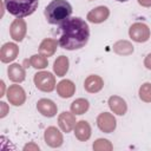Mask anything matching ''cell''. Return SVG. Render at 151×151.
Returning a JSON list of instances; mask_svg holds the SVG:
<instances>
[{"label":"cell","instance_id":"obj_11","mask_svg":"<svg viewBox=\"0 0 151 151\" xmlns=\"http://www.w3.org/2000/svg\"><path fill=\"white\" fill-rule=\"evenodd\" d=\"M19 54V47L14 42H7L1 47L0 51V59L2 63L13 61Z\"/></svg>","mask_w":151,"mask_h":151},{"label":"cell","instance_id":"obj_20","mask_svg":"<svg viewBox=\"0 0 151 151\" xmlns=\"http://www.w3.org/2000/svg\"><path fill=\"white\" fill-rule=\"evenodd\" d=\"M68 65H70L68 58L65 57V55H60L54 61L53 70H54V72H55V74L58 77H64L66 74V72L68 71Z\"/></svg>","mask_w":151,"mask_h":151},{"label":"cell","instance_id":"obj_18","mask_svg":"<svg viewBox=\"0 0 151 151\" xmlns=\"http://www.w3.org/2000/svg\"><path fill=\"white\" fill-rule=\"evenodd\" d=\"M8 78L14 83H21L25 80V70L19 64H12L7 70Z\"/></svg>","mask_w":151,"mask_h":151},{"label":"cell","instance_id":"obj_2","mask_svg":"<svg viewBox=\"0 0 151 151\" xmlns=\"http://www.w3.org/2000/svg\"><path fill=\"white\" fill-rule=\"evenodd\" d=\"M46 20L51 25H60L72 14V6L66 0H52L44 12Z\"/></svg>","mask_w":151,"mask_h":151},{"label":"cell","instance_id":"obj_29","mask_svg":"<svg viewBox=\"0 0 151 151\" xmlns=\"http://www.w3.org/2000/svg\"><path fill=\"white\" fill-rule=\"evenodd\" d=\"M0 105H1V107H2V112H1L0 117H5V116H6V104H5L4 101H1Z\"/></svg>","mask_w":151,"mask_h":151},{"label":"cell","instance_id":"obj_6","mask_svg":"<svg viewBox=\"0 0 151 151\" xmlns=\"http://www.w3.org/2000/svg\"><path fill=\"white\" fill-rule=\"evenodd\" d=\"M7 98L14 106H20L25 103L26 93L20 85H11L7 90Z\"/></svg>","mask_w":151,"mask_h":151},{"label":"cell","instance_id":"obj_24","mask_svg":"<svg viewBox=\"0 0 151 151\" xmlns=\"http://www.w3.org/2000/svg\"><path fill=\"white\" fill-rule=\"evenodd\" d=\"M139 98L145 103H151V84L145 83L139 88Z\"/></svg>","mask_w":151,"mask_h":151},{"label":"cell","instance_id":"obj_8","mask_svg":"<svg viewBox=\"0 0 151 151\" xmlns=\"http://www.w3.org/2000/svg\"><path fill=\"white\" fill-rule=\"evenodd\" d=\"M44 138H45L46 144L51 147H59L63 144V134L54 126H50L46 129Z\"/></svg>","mask_w":151,"mask_h":151},{"label":"cell","instance_id":"obj_9","mask_svg":"<svg viewBox=\"0 0 151 151\" xmlns=\"http://www.w3.org/2000/svg\"><path fill=\"white\" fill-rule=\"evenodd\" d=\"M97 125H98V127L103 132L110 133V132H112L116 129V119H114V117L111 113L104 112V113H100L98 116V118H97Z\"/></svg>","mask_w":151,"mask_h":151},{"label":"cell","instance_id":"obj_30","mask_svg":"<svg viewBox=\"0 0 151 151\" xmlns=\"http://www.w3.org/2000/svg\"><path fill=\"white\" fill-rule=\"evenodd\" d=\"M116 1H119V2H124V1H127V0H116Z\"/></svg>","mask_w":151,"mask_h":151},{"label":"cell","instance_id":"obj_7","mask_svg":"<svg viewBox=\"0 0 151 151\" xmlns=\"http://www.w3.org/2000/svg\"><path fill=\"white\" fill-rule=\"evenodd\" d=\"M26 31H27V26L24 19L21 18H17L14 19V21L11 24L9 27V33L11 37L15 40V41H21L25 35H26Z\"/></svg>","mask_w":151,"mask_h":151},{"label":"cell","instance_id":"obj_5","mask_svg":"<svg viewBox=\"0 0 151 151\" xmlns=\"http://www.w3.org/2000/svg\"><path fill=\"white\" fill-rule=\"evenodd\" d=\"M130 38L137 42H145L150 38V28L143 22H134L129 29Z\"/></svg>","mask_w":151,"mask_h":151},{"label":"cell","instance_id":"obj_1","mask_svg":"<svg viewBox=\"0 0 151 151\" xmlns=\"http://www.w3.org/2000/svg\"><path fill=\"white\" fill-rule=\"evenodd\" d=\"M60 38L59 45L68 51L79 50L84 47L90 38V28L85 20L74 17L68 18L66 21L60 24Z\"/></svg>","mask_w":151,"mask_h":151},{"label":"cell","instance_id":"obj_25","mask_svg":"<svg viewBox=\"0 0 151 151\" xmlns=\"http://www.w3.org/2000/svg\"><path fill=\"white\" fill-rule=\"evenodd\" d=\"M93 149L96 151H110L112 150V144L107 139H97L93 144Z\"/></svg>","mask_w":151,"mask_h":151},{"label":"cell","instance_id":"obj_26","mask_svg":"<svg viewBox=\"0 0 151 151\" xmlns=\"http://www.w3.org/2000/svg\"><path fill=\"white\" fill-rule=\"evenodd\" d=\"M144 65H145L146 68L151 70V53H149V54L145 57V59H144Z\"/></svg>","mask_w":151,"mask_h":151},{"label":"cell","instance_id":"obj_28","mask_svg":"<svg viewBox=\"0 0 151 151\" xmlns=\"http://www.w3.org/2000/svg\"><path fill=\"white\" fill-rule=\"evenodd\" d=\"M24 150H39V147L37 145H34V144H29V145H26L24 147Z\"/></svg>","mask_w":151,"mask_h":151},{"label":"cell","instance_id":"obj_4","mask_svg":"<svg viewBox=\"0 0 151 151\" xmlns=\"http://www.w3.org/2000/svg\"><path fill=\"white\" fill-rule=\"evenodd\" d=\"M34 84L38 90L44 92H51L55 87V78L51 72L41 71L34 74Z\"/></svg>","mask_w":151,"mask_h":151},{"label":"cell","instance_id":"obj_16","mask_svg":"<svg viewBox=\"0 0 151 151\" xmlns=\"http://www.w3.org/2000/svg\"><path fill=\"white\" fill-rule=\"evenodd\" d=\"M109 106H110V109H111L114 113H117V114H119V116L125 114V112H126V110H127L126 101H125L123 98L118 97V96H112V97L109 98Z\"/></svg>","mask_w":151,"mask_h":151},{"label":"cell","instance_id":"obj_27","mask_svg":"<svg viewBox=\"0 0 151 151\" xmlns=\"http://www.w3.org/2000/svg\"><path fill=\"white\" fill-rule=\"evenodd\" d=\"M138 4L144 6V7H150L151 6V0H138Z\"/></svg>","mask_w":151,"mask_h":151},{"label":"cell","instance_id":"obj_21","mask_svg":"<svg viewBox=\"0 0 151 151\" xmlns=\"http://www.w3.org/2000/svg\"><path fill=\"white\" fill-rule=\"evenodd\" d=\"M113 51L120 55H129L133 52V46L126 40H119L113 45Z\"/></svg>","mask_w":151,"mask_h":151},{"label":"cell","instance_id":"obj_23","mask_svg":"<svg viewBox=\"0 0 151 151\" xmlns=\"http://www.w3.org/2000/svg\"><path fill=\"white\" fill-rule=\"evenodd\" d=\"M29 64H31L34 68L41 70V68H45V67L47 66L48 61H47V58H46L45 55H42V54H34V55L31 57Z\"/></svg>","mask_w":151,"mask_h":151},{"label":"cell","instance_id":"obj_10","mask_svg":"<svg viewBox=\"0 0 151 151\" xmlns=\"http://www.w3.org/2000/svg\"><path fill=\"white\" fill-rule=\"evenodd\" d=\"M110 15V11L106 6H98L87 13V20L93 24H100L105 21Z\"/></svg>","mask_w":151,"mask_h":151},{"label":"cell","instance_id":"obj_3","mask_svg":"<svg viewBox=\"0 0 151 151\" xmlns=\"http://www.w3.org/2000/svg\"><path fill=\"white\" fill-rule=\"evenodd\" d=\"M39 0H4L7 12L17 18H24L33 14L38 8Z\"/></svg>","mask_w":151,"mask_h":151},{"label":"cell","instance_id":"obj_12","mask_svg":"<svg viewBox=\"0 0 151 151\" xmlns=\"http://www.w3.org/2000/svg\"><path fill=\"white\" fill-rule=\"evenodd\" d=\"M38 111L45 117H54L57 114V105L51 99H40L37 103Z\"/></svg>","mask_w":151,"mask_h":151},{"label":"cell","instance_id":"obj_15","mask_svg":"<svg viewBox=\"0 0 151 151\" xmlns=\"http://www.w3.org/2000/svg\"><path fill=\"white\" fill-rule=\"evenodd\" d=\"M57 92L61 98H70L76 92V85L68 79L61 80L57 85Z\"/></svg>","mask_w":151,"mask_h":151},{"label":"cell","instance_id":"obj_19","mask_svg":"<svg viewBox=\"0 0 151 151\" xmlns=\"http://www.w3.org/2000/svg\"><path fill=\"white\" fill-rule=\"evenodd\" d=\"M59 42H57L55 39H51V38H47V39H44L41 41V44L39 45V52L40 54L45 55V57H51L54 54L55 50H57V46H58Z\"/></svg>","mask_w":151,"mask_h":151},{"label":"cell","instance_id":"obj_13","mask_svg":"<svg viewBox=\"0 0 151 151\" xmlns=\"http://www.w3.org/2000/svg\"><path fill=\"white\" fill-rule=\"evenodd\" d=\"M58 124H59L60 129L64 132H66V133L67 132H71L72 129L77 124L74 113H70V112H63V113H60V116L58 117Z\"/></svg>","mask_w":151,"mask_h":151},{"label":"cell","instance_id":"obj_22","mask_svg":"<svg viewBox=\"0 0 151 151\" xmlns=\"http://www.w3.org/2000/svg\"><path fill=\"white\" fill-rule=\"evenodd\" d=\"M88 106H90V104L86 99L79 98V99H76L71 104V111L74 114H83L88 110Z\"/></svg>","mask_w":151,"mask_h":151},{"label":"cell","instance_id":"obj_14","mask_svg":"<svg viewBox=\"0 0 151 151\" xmlns=\"http://www.w3.org/2000/svg\"><path fill=\"white\" fill-rule=\"evenodd\" d=\"M103 86H104L103 79L99 76H96V74L88 76L85 79V83H84L85 90L87 92H90V93H97V92H99L103 88Z\"/></svg>","mask_w":151,"mask_h":151},{"label":"cell","instance_id":"obj_17","mask_svg":"<svg viewBox=\"0 0 151 151\" xmlns=\"http://www.w3.org/2000/svg\"><path fill=\"white\" fill-rule=\"evenodd\" d=\"M74 134L81 142L87 140L90 138V136H91V126H90V124L86 120L78 122L76 124V126H74Z\"/></svg>","mask_w":151,"mask_h":151}]
</instances>
